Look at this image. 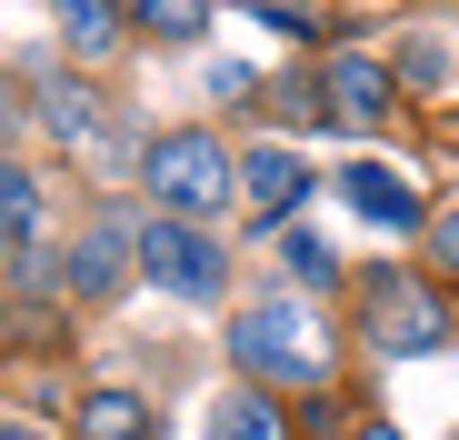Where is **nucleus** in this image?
Returning a JSON list of instances; mask_svg holds the SVG:
<instances>
[{
	"instance_id": "obj_1",
	"label": "nucleus",
	"mask_w": 459,
	"mask_h": 440,
	"mask_svg": "<svg viewBox=\"0 0 459 440\" xmlns=\"http://www.w3.org/2000/svg\"><path fill=\"white\" fill-rule=\"evenodd\" d=\"M230 360L250 371V391H320L330 381V330L299 311V301H250L230 321Z\"/></svg>"
},
{
	"instance_id": "obj_2",
	"label": "nucleus",
	"mask_w": 459,
	"mask_h": 440,
	"mask_svg": "<svg viewBox=\"0 0 459 440\" xmlns=\"http://www.w3.org/2000/svg\"><path fill=\"white\" fill-rule=\"evenodd\" d=\"M140 180H150V200H160L170 220H210V210H230V151L220 140H200V130H170V140H150L140 151Z\"/></svg>"
},
{
	"instance_id": "obj_3",
	"label": "nucleus",
	"mask_w": 459,
	"mask_h": 440,
	"mask_svg": "<svg viewBox=\"0 0 459 440\" xmlns=\"http://www.w3.org/2000/svg\"><path fill=\"white\" fill-rule=\"evenodd\" d=\"M140 270L160 280V290H180V301H220V280H230L220 241L200 231V220H170V210L140 220Z\"/></svg>"
},
{
	"instance_id": "obj_4",
	"label": "nucleus",
	"mask_w": 459,
	"mask_h": 440,
	"mask_svg": "<svg viewBox=\"0 0 459 440\" xmlns=\"http://www.w3.org/2000/svg\"><path fill=\"white\" fill-rule=\"evenodd\" d=\"M369 340L390 360H429V350H449V311L429 301L420 280H379L369 290Z\"/></svg>"
},
{
	"instance_id": "obj_5",
	"label": "nucleus",
	"mask_w": 459,
	"mask_h": 440,
	"mask_svg": "<svg viewBox=\"0 0 459 440\" xmlns=\"http://www.w3.org/2000/svg\"><path fill=\"white\" fill-rule=\"evenodd\" d=\"M120 270H140V231L130 220H91V231L70 241V290H81V301H110Z\"/></svg>"
},
{
	"instance_id": "obj_6",
	"label": "nucleus",
	"mask_w": 459,
	"mask_h": 440,
	"mask_svg": "<svg viewBox=\"0 0 459 440\" xmlns=\"http://www.w3.org/2000/svg\"><path fill=\"white\" fill-rule=\"evenodd\" d=\"M340 200H350L359 220H379V231H420V190H410V171H390V161H350V171H340Z\"/></svg>"
},
{
	"instance_id": "obj_7",
	"label": "nucleus",
	"mask_w": 459,
	"mask_h": 440,
	"mask_svg": "<svg viewBox=\"0 0 459 440\" xmlns=\"http://www.w3.org/2000/svg\"><path fill=\"white\" fill-rule=\"evenodd\" d=\"M0 220H11V280L40 290V280H50V270H40V171L11 161V180H0Z\"/></svg>"
},
{
	"instance_id": "obj_8",
	"label": "nucleus",
	"mask_w": 459,
	"mask_h": 440,
	"mask_svg": "<svg viewBox=\"0 0 459 440\" xmlns=\"http://www.w3.org/2000/svg\"><path fill=\"white\" fill-rule=\"evenodd\" d=\"M320 101H330V120L369 130L379 110H390V70H379V60H359V50H340V60H330V81H320Z\"/></svg>"
},
{
	"instance_id": "obj_9",
	"label": "nucleus",
	"mask_w": 459,
	"mask_h": 440,
	"mask_svg": "<svg viewBox=\"0 0 459 440\" xmlns=\"http://www.w3.org/2000/svg\"><path fill=\"white\" fill-rule=\"evenodd\" d=\"M240 190H250L260 220H290L299 190H310V161H299V151H250V161H240Z\"/></svg>"
},
{
	"instance_id": "obj_10",
	"label": "nucleus",
	"mask_w": 459,
	"mask_h": 440,
	"mask_svg": "<svg viewBox=\"0 0 459 440\" xmlns=\"http://www.w3.org/2000/svg\"><path fill=\"white\" fill-rule=\"evenodd\" d=\"M40 120H50V140H100V91L50 81V91H40Z\"/></svg>"
},
{
	"instance_id": "obj_11",
	"label": "nucleus",
	"mask_w": 459,
	"mask_h": 440,
	"mask_svg": "<svg viewBox=\"0 0 459 440\" xmlns=\"http://www.w3.org/2000/svg\"><path fill=\"white\" fill-rule=\"evenodd\" d=\"M50 11H60V31H70L81 60H100V50L120 40V0H50Z\"/></svg>"
},
{
	"instance_id": "obj_12",
	"label": "nucleus",
	"mask_w": 459,
	"mask_h": 440,
	"mask_svg": "<svg viewBox=\"0 0 459 440\" xmlns=\"http://www.w3.org/2000/svg\"><path fill=\"white\" fill-rule=\"evenodd\" d=\"M210 440H280V410H270V391H230V400L210 410Z\"/></svg>"
},
{
	"instance_id": "obj_13",
	"label": "nucleus",
	"mask_w": 459,
	"mask_h": 440,
	"mask_svg": "<svg viewBox=\"0 0 459 440\" xmlns=\"http://www.w3.org/2000/svg\"><path fill=\"white\" fill-rule=\"evenodd\" d=\"M140 430H150V410L130 391H91L81 400V440H140Z\"/></svg>"
},
{
	"instance_id": "obj_14",
	"label": "nucleus",
	"mask_w": 459,
	"mask_h": 440,
	"mask_svg": "<svg viewBox=\"0 0 459 440\" xmlns=\"http://www.w3.org/2000/svg\"><path fill=\"white\" fill-rule=\"evenodd\" d=\"M150 40H200L210 31V0H140V11H130Z\"/></svg>"
},
{
	"instance_id": "obj_15",
	"label": "nucleus",
	"mask_w": 459,
	"mask_h": 440,
	"mask_svg": "<svg viewBox=\"0 0 459 440\" xmlns=\"http://www.w3.org/2000/svg\"><path fill=\"white\" fill-rule=\"evenodd\" d=\"M290 270L310 280V290H330V280H340V251H330L320 231H290Z\"/></svg>"
},
{
	"instance_id": "obj_16",
	"label": "nucleus",
	"mask_w": 459,
	"mask_h": 440,
	"mask_svg": "<svg viewBox=\"0 0 459 440\" xmlns=\"http://www.w3.org/2000/svg\"><path fill=\"white\" fill-rule=\"evenodd\" d=\"M429 251H439V270H459V210H439V220H429Z\"/></svg>"
},
{
	"instance_id": "obj_17",
	"label": "nucleus",
	"mask_w": 459,
	"mask_h": 440,
	"mask_svg": "<svg viewBox=\"0 0 459 440\" xmlns=\"http://www.w3.org/2000/svg\"><path fill=\"white\" fill-rule=\"evenodd\" d=\"M0 440H50V430H40V420H11V430H0Z\"/></svg>"
},
{
	"instance_id": "obj_18",
	"label": "nucleus",
	"mask_w": 459,
	"mask_h": 440,
	"mask_svg": "<svg viewBox=\"0 0 459 440\" xmlns=\"http://www.w3.org/2000/svg\"><path fill=\"white\" fill-rule=\"evenodd\" d=\"M359 440H400V430H359Z\"/></svg>"
},
{
	"instance_id": "obj_19",
	"label": "nucleus",
	"mask_w": 459,
	"mask_h": 440,
	"mask_svg": "<svg viewBox=\"0 0 459 440\" xmlns=\"http://www.w3.org/2000/svg\"><path fill=\"white\" fill-rule=\"evenodd\" d=\"M120 11H140V0H120Z\"/></svg>"
}]
</instances>
